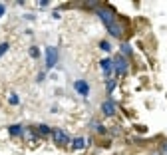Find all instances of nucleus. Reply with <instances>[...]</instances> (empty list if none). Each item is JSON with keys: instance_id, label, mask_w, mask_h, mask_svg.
Listing matches in <instances>:
<instances>
[{"instance_id": "obj_9", "label": "nucleus", "mask_w": 167, "mask_h": 155, "mask_svg": "<svg viewBox=\"0 0 167 155\" xmlns=\"http://www.w3.org/2000/svg\"><path fill=\"white\" fill-rule=\"evenodd\" d=\"M72 147L74 149H84L86 147V137H76V139L72 141Z\"/></svg>"}, {"instance_id": "obj_2", "label": "nucleus", "mask_w": 167, "mask_h": 155, "mask_svg": "<svg viewBox=\"0 0 167 155\" xmlns=\"http://www.w3.org/2000/svg\"><path fill=\"white\" fill-rule=\"evenodd\" d=\"M58 48L56 46H48L46 48V68L50 70V68H54L58 64Z\"/></svg>"}, {"instance_id": "obj_4", "label": "nucleus", "mask_w": 167, "mask_h": 155, "mask_svg": "<svg viewBox=\"0 0 167 155\" xmlns=\"http://www.w3.org/2000/svg\"><path fill=\"white\" fill-rule=\"evenodd\" d=\"M74 90H76L82 98H88L90 95V84L86 82V80H76V82H74Z\"/></svg>"}, {"instance_id": "obj_8", "label": "nucleus", "mask_w": 167, "mask_h": 155, "mask_svg": "<svg viewBox=\"0 0 167 155\" xmlns=\"http://www.w3.org/2000/svg\"><path fill=\"white\" fill-rule=\"evenodd\" d=\"M8 133H10V135H22V133H24V127H22V125H10V127H8Z\"/></svg>"}, {"instance_id": "obj_11", "label": "nucleus", "mask_w": 167, "mask_h": 155, "mask_svg": "<svg viewBox=\"0 0 167 155\" xmlns=\"http://www.w3.org/2000/svg\"><path fill=\"white\" fill-rule=\"evenodd\" d=\"M121 54L131 56V46H129V44H121Z\"/></svg>"}, {"instance_id": "obj_7", "label": "nucleus", "mask_w": 167, "mask_h": 155, "mask_svg": "<svg viewBox=\"0 0 167 155\" xmlns=\"http://www.w3.org/2000/svg\"><path fill=\"white\" fill-rule=\"evenodd\" d=\"M101 111H104V115H107V117L114 115L115 114V104L111 99H106L104 104H101Z\"/></svg>"}, {"instance_id": "obj_12", "label": "nucleus", "mask_w": 167, "mask_h": 155, "mask_svg": "<svg viewBox=\"0 0 167 155\" xmlns=\"http://www.w3.org/2000/svg\"><path fill=\"white\" fill-rule=\"evenodd\" d=\"M100 48H101V50H104V52H111V44H110V42H100Z\"/></svg>"}, {"instance_id": "obj_1", "label": "nucleus", "mask_w": 167, "mask_h": 155, "mask_svg": "<svg viewBox=\"0 0 167 155\" xmlns=\"http://www.w3.org/2000/svg\"><path fill=\"white\" fill-rule=\"evenodd\" d=\"M96 14L101 18V22L106 24V28L107 32H110L114 38H121L123 36V26L115 20V14H114V10H110V8H104V6H100V8H96Z\"/></svg>"}, {"instance_id": "obj_16", "label": "nucleus", "mask_w": 167, "mask_h": 155, "mask_svg": "<svg viewBox=\"0 0 167 155\" xmlns=\"http://www.w3.org/2000/svg\"><path fill=\"white\" fill-rule=\"evenodd\" d=\"M30 56H32V58H38V56H40V50H38L36 46H32V48H30Z\"/></svg>"}, {"instance_id": "obj_17", "label": "nucleus", "mask_w": 167, "mask_h": 155, "mask_svg": "<svg viewBox=\"0 0 167 155\" xmlns=\"http://www.w3.org/2000/svg\"><path fill=\"white\" fill-rule=\"evenodd\" d=\"M107 92H114V88H115V82H114V80H107Z\"/></svg>"}, {"instance_id": "obj_3", "label": "nucleus", "mask_w": 167, "mask_h": 155, "mask_svg": "<svg viewBox=\"0 0 167 155\" xmlns=\"http://www.w3.org/2000/svg\"><path fill=\"white\" fill-rule=\"evenodd\" d=\"M127 68H129V64H127V60L125 58H115L114 60V70H115V76L120 78V76H125L127 74Z\"/></svg>"}, {"instance_id": "obj_6", "label": "nucleus", "mask_w": 167, "mask_h": 155, "mask_svg": "<svg viewBox=\"0 0 167 155\" xmlns=\"http://www.w3.org/2000/svg\"><path fill=\"white\" fill-rule=\"evenodd\" d=\"M52 135H54V141H56L58 145H66V143L70 141V137H68L62 129H54V131H52Z\"/></svg>"}, {"instance_id": "obj_13", "label": "nucleus", "mask_w": 167, "mask_h": 155, "mask_svg": "<svg viewBox=\"0 0 167 155\" xmlns=\"http://www.w3.org/2000/svg\"><path fill=\"white\" fill-rule=\"evenodd\" d=\"M8 101H10V104H12V105H18V104H20V99H18V95H16V94H10Z\"/></svg>"}, {"instance_id": "obj_15", "label": "nucleus", "mask_w": 167, "mask_h": 155, "mask_svg": "<svg viewBox=\"0 0 167 155\" xmlns=\"http://www.w3.org/2000/svg\"><path fill=\"white\" fill-rule=\"evenodd\" d=\"M8 48H10L8 42H2V44H0V56H2V54H6V50H8Z\"/></svg>"}, {"instance_id": "obj_10", "label": "nucleus", "mask_w": 167, "mask_h": 155, "mask_svg": "<svg viewBox=\"0 0 167 155\" xmlns=\"http://www.w3.org/2000/svg\"><path fill=\"white\" fill-rule=\"evenodd\" d=\"M91 127H94L96 131H100V133H106V127L100 125V121H91Z\"/></svg>"}, {"instance_id": "obj_19", "label": "nucleus", "mask_w": 167, "mask_h": 155, "mask_svg": "<svg viewBox=\"0 0 167 155\" xmlns=\"http://www.w3.org/2000/svg\"><path fill=\"white\" fill-rule=\"evenodd\" d=\"M0 16H4V4H0Z\"/></svg>"}, {"instance_id": "obj_14", "label": "nucleus", "mask_w": 167, "mask_h": 155, "mask_svg": "<svg viewBox=\"0 0 167 155\" xmlns=\"http://www.w3.org/2000/svg\"><path fill=\"white\" fill-rule=\"evenodd\" d=\"M38 131L42 133V135H48V133H50V127L48 125H38Z\"/></svg>"}, {"instance_id": "obj_18", "label": "nucleus", "mask_w": 167, "mask_h": 155, "mask_svg": "<svg viewBox=\"0 0 167 155\" xmlns=\"http://www.w3.org/2000/svg\"><path fill=\"white\" fill-rule=\"evenodd\" d=\"M159 155H167V141L163 143V147H161V153Z\"/></svg>"}, {"instance_id": "obj_5", "label": "nucleus", "mask_w": 167, "mask_h": 155, "mask_svg": "<svg viewBox=\"0 0 167 155\" xmlns=\"http://www.w3.org/2000/svg\"><path fill=\"white\" fill-rule=\"evenodd\" d=\"M100 66H101V70H104V76L110 80L111 72H114V60H111V58H104V60H100Z\"/></svg>"}]
</instances>
